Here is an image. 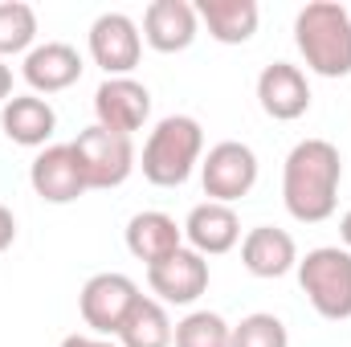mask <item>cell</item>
<instances>
[{
	"label": "cell",
	"mask_w": 351,
	"mask_h": 347,
	"mask_svg": "<svg viewBox=\"0 0 351 347\" xmlns=\"http://www.w3.org/2000/svg\"><path fill=\"white\" fill-rule=\"evenodd\" d=\"M339 237H343V250L351 254V208L343 213V221H339Z\"/></svg>",
	"instance_id": "cell-27"
},
{
	"label": "cell",
	"mask_w": 351,
	"mask_h": 347,
	"mask_svg": "<svg viewBox=\"0 0 351 347\" xmlns=\"http://www.w3.org/2000/svg\"><path fill=\"white\" fill-rule=\"evenodd\" d=\"M184 241L188 250H196L200 258H221L241 241V217L233 204H217L204 200L184 217Z\"/></svg>",
	"instance_id": "cell-12"
},
{
	"label": "cell",
	"mask_w": 351,
	"mask_h": 347,
	"mask_svg": "<svg viewBox=\"0 0 351 347\" xmlns=\"http://www.w3.org/2000/svg\"><path fill=\"white\" fill-rule=\"evenodd\" d=\"M62 347H119V339H102V335H66Z\"/></svg>",
	"instance_id": "cell-25"
},
{
	"label": "cell",
	"mask_w": 351,
	"mask_h": 347,
	"mask_svg": "<svg viewBox=\"0 0 351 347\" xmlns=\"http://www.w3.org/2000/svg\"><path fill=\"white\" fill-rule=\"evenodd\" d=\"M90 58L106 78H131L143 58V33L127 12H102L90 25Z\"/></svg>",
	"instance_id": "cell-8"
},
{
	"label": "cell",
	"mask_w": 351,
	"mask_h": 347,
	"mask_svg": "<svg viewBox=\"0 0 351 347\" xmlns=\"http://www.w3.org/2000/svg\"><path fill=\"white\" fill-rule=\"evenodd\" d=\"M294 45L311 74L348 78L351 74V12L335 0H311L294 16Z\"/></svg>",
	"instance_id": "cell-2"
},
{
	"label": "cell",
	"mask_w": 351,
	"mask_h": 347,
	"mask_svg": "<svg viewBox=\"0 0 351 347\" xmlns=\"http://www.w3.org/2000/svg\"><path fill=\"white\" fill-rule=\"evenodd\" d=\"M12 241H16V217H12V213L0 204V254H4Z\"/></svg>",
	"instance_id": "cell-24"
},
{
	"label": "cell",
	"mask_w": 351,
	"mask_h": 347,
	"mask_svg": "<svg viewBox=\"0 0 351 347\" xmlns=\"http://www.w3.org/2000/svg\"><path fill=\"white\" fill-rule=\"evenodd\" d=\"M204 160V131L192 115H168L152 127L139 168L143 180L156 188H180L188 184V176L196 172V164Z\"/></svg>",
	"instance_id": "cell-3"
},
{
	"label": "cell",
	"mask_w": 351,
	"mask_h": 347,
	"mask_svg": "<svg viewBox=\"0 0 351 347\" xmlns=\"http://www.w3.org/2000/svg\"><path fill=\"white\" fill-rule=\"evenodd\" d=\"M241 265L254 274V278H286L294 265H298V246L286 229H274V225H258L241 237Z\"/></svg>",
	"instance_id": "cell-17"
},
{
	"label": "cell",
	"mask_w": 351,
	"mask_h": 347,
	"mask_svg": "<svg viewBox=\"0 0 351 347\" xmlns=\"http://www.w3.org/2000/svg\"><path fill=\"white\" fill-rule=\"evenodd\" d=\"M172 335L176 327L168 319V307L139 294V302L131 307V315L123 319L114 339H119V347H172Z\"/></svg>",
	"instance_id": "cell-20"
},
{
	"label": "cell",
	"mask_w": 351,
	"mask_h": 347,
	"mask_svg": "<svg viewBox=\"0 0 351 347\" xmlns=\"http://www.w3.org/2000/svg\"><path fill=\"white\" fill-rule=\"evenodd\" d=\"M0 127L16 147H49L58 131V110L41 94H12L0 106Z\"/></svg>",
	"instance_id": "cell-16"
},
{
	"label": "cell",
	"mask_w": 351,
	"mask_h": 347,
	"mask_svg": "<svg viewBox=\"0 0 351 347\" xmlns=\"http://www.w3.org/2000/svg\"><path fill=\"white\" fill-rule=\"evenodd\" d=\"M37 41V12L25 0H4L0 4V58L29 53Z\"/></svg>",
	"instance_id": "cell-21"
},
{
	"label": "cell",
	"mask_w": 351,
	"mask_h": 347,
	"mask_svg": "<svg viewBox=\"0 0 351 347\" xmlns=\"http://www.w3.org/2000/svg\"><path fill=\"white\" fill-rule=\"evenodd\" d=\"M200 33L196 4L188 0H152L143 12V41L156 53H184Z\"/></svg>",
	"instance_id": "cell-15"
},
{
	"label": "cell",
	"mask_w": 351,
	"mask_h": 347,
	"mask_svg": "<svg viewBox=\"0 0 351 347\" xmlns=\"http://www.w3.org/2000/svg\"><path fill=\"white\" fill-rule=\"evenodd\" d=\"M298 286L319 319L343 323L351 319V254L343 246H319L298 258Z\"/></svg>",
	"instance_id": "cell-4"
},
{
	"label": "cell",
	"mask_w": 351,
	"mask_h": 347,
	"mask_svg": "<svg viewBox=\"0 0 351 347\" xmlns=\"http://www.w3.org/2000/svg\"><path fill=\"white\" fill-rule=\"evenodd\" d=\"M196 21L221 45H245L258 33L262 8L258 0H196Z\"/></svg>",
	"instance_id": "cell-19"
},
{
	"label": "cell",
	"mask_w": 351,
	"mask_h": 347,
	"mask_svg": "<svg viewBox=\"0 0 351 347\" xmlns=\"http://www.w3.org/2000/svg\"><path fill=\"white\" fill-rule=\"evenodd\" d=\"M74 152L82 160V172H86L90 188H119V184H127V176L135 172V164H139L135 143L127 135H114V131L98 127V123L86 127V131H78Z\"/></svg>",
	"instance_id": "cell-7"
},
{
	"label": "cell",
	"mask_w": 351,
	"mask_h": 347,
	"mask_svg": "<svg viewBox=\"0 0 351 347\" xmlns=\"http://www.w3.org/2000/svg\"><path fill=\"white\" fill-rule=\"evenodd\" d=\"M12 98V66H4V58H0V106Z\"/></svg>",
	"instance_id": "cell-26"
},
{
	"label": "cell",
	"mask_w": 351,
	"mask_h": 347,
	"mask_svg": "<svg viewBox=\"0 0 351 347\" xmlns=\"http://www.w3.org/2000/svg\"><path fill=\"white\" fill-rule=\"evenodd\" d=\"M147 286H152L156 302H164V307H192L208 290V261L196 250L180 246L164 261L147 265Z\"/></svg>",
	"instance_id": "cell-10"
},
{
	"label": "cell",
	"mask_w": 351,
	"mask_h": 347,
	"mask_svg": "<svg viewBox=\"0 0 351 347\" xmlns=\"http://www.w3.org/2000/svg\"><path fill=\"white\" fill-rule=\"evenodd\" d=\"M180 246H184V225H176V217L160 213V208H143V213H135L127 221V250H131V258L156 265L168 254H176Z\"/></svg>",
	"instance_id": "cell-18"
},
{
	"label": "cell",
	"mask_w": 351,
	"mask_h": 347,
	"mask_svg": "<svg viewBox=\"0 0 351 347\" xmlns=\"http://www.w3.org/2000/svg\"><path fill=\"white\" fill-rule=\"evenodd\" d=\"M233 347H290V331L278 315H245L233 327Z\"/></svg>",
	"instance_id": "cell-23"
},
{
	"label": "cell",
	"mask_w": 351,
	"mask_h": 347,
	"mask_svg": "<svg viewBox=\"0 0 351 347\" xmlns=\"http://www.w3.org/2000/svg\"><path fill=\"white\" fill-rule=\"evenodd\" d=\"M258 102L274 123H294L311 110V82L298 66L274 62L258 74Z\"/></svg>",
	"instance_id": "cell-14"
},
{
	"label": "cell",
	"mask_w": 351,
	"mask_h": 347,
	"mask_svg": "<svg viewBox=\"0 0 351 347\" xmlns=\"http://www.w3.org/2000/svg\"><path fill=\"white\" fill-rule=\"evenodd\" d=\"M82 70H86L82 53L74 45H66V41L33 45L25 53V66H21V74H25L33 94H62V90H70L82 78Z\"/></svg>",
	"instance_id": "cell-13"
},
{
	"label": "cell",
	"mask_w": 351,
	"mask_h": 347,
	"mask_svg": "<svg viewBox=\"0 0 351 347\" xmlns=\"http://www.w3.org/2000/svg\"><path fill=\"white\" fill-rule=\"evenodd\" d=\"M200 184H204V196L217 200V204H237L241 196H250L254 184H258L254 147L237 143V139H225V143L208 147V156L200 160Z\"/></svg>",
	"instance_id": "cell-5"
},
{
	"label": "cell",
	"mask_w": 351,
	"mask_h": 347,
	"mask_svg": "<svg viewBox=\"0 0 351 347\" xmlns=\"http://www.w3.org/2000/svg\"><path fill=\"white\" fill-rule=\"evenodd\" d=\"M139 302V286L127 278V274H94L86 278L82 294H78V311H82V323L90 327V335H102V339H114L123 319L131 315V307Z\"/></svg>",
	"instance_id": "cell-6"
},
{
	"label": "cell",
	"mask_w": 351,
	"mask_h": 347,
	"mask_svg": "<svg viewBox=\"0 0 351 347\" xmlns=\"http://www.w3.org/2000/svg\"><path fill=\"white\" fill-rule=\"evenodd\" d=\"M152 119V90L135 78H106L94 90V123L114 135H135Z\"/></svg>",
	"instance_id": "cell-11"
},
{
	"label": "cell",
	"mask_w": 351,
	"mask_h": 347,
	"mask_svg": "<svg viewBox=\"0 0 351 347\" xmlns=\"http://www.w3.org/2000/svg\"><path fill=\"white\" fill-rule=\"evenodd\" d=\"M29 184H33V192L45 204H74L82 192H90L74 143H49V147H41L37 160L29 164Z\"/></svg>",
	"instance_id": "cell-9"
},
{
	"label": "cell",
	"mask_w": 351,
	"mask_h": 347,
	"mask_svg": "<svg viewBox=\"0 0 351 347\" xmlns=\"http://www.w3.org/2000/svg\"><path fill=\"white\" fill-rule=\"evenodd\" d=\"M172 347H233V327L217 311H192L176 323Z\"/></svg>",
	"instance_id": "cell-22"
},
{
	"label": "cell",
	"mask_w": 351,
	"mask_h": 347,
	"mask_svg": "<svg viewBox=\"0 0 351 347\" xmlns=\"http://www.w3.org/2000/svg\"><path fill=\"white\" fill-rule=\"evenodd\" d=\"M343 156L331 139H302L282 164V204L298 225H323L339 208Z\"/></svg>",
	"instance_id": "cell-1"
}]
</instances>
